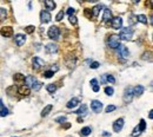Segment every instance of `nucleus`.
Wrapping results in <instances>:
<instances>
[{
  "label": "nucleus",
  "instance_id": "1",
  "mask_svg": "<svg viewBox=\"0 0 153 137\" xmlns=\"http://www.w3.org/2000/svg\"><path fill=\"white\" fill-rule=\"evenodd\" d=\"M24 83H25V85H26L28 89H33L35 91H38V90L41 89V86H42V84L40 82L37 80V78L33 77V76H27L25 77V79H24Z\"/></svg>",
  "mask_w": 153,
  "mask_h": 137
},
{
  "label": "nucleus",
  "instance_id": "2",
  "mask_svg": "<svg viewBox=\"0 0 153 137\" xmlns=\"http://www.w3.org/2000/svg\"><path fill=\"white\" fill-rule=\"evenodd\" d=\"M118 35L122 40H131L132 37H133V30L131 27H124L121 28V31H120V33Z\"/></svg>",
  "mask_w": 153,
  "mask_h": 137
},
{
  "label": "nucleus",
  "instance_id": "3",
  "mask_svg": "<svg viewBox=\"0 0 153 137\" xmlns=\"http://www.w3.org/2000/svg\"><path fill=\"white\" fill-rule=\"evenodd\" d=\"M107 44L111 48H117L120 45V38L118 34H112L110 35L108 40H107Z\"/></svg>",
  "mask_w": 153,
  "mask_h": 137
},
{
  "label": "nucleus",
  "instance_id": "4",
  "mask_svg": "<svg viewBox=\"0 0 153 137\" xmlns=\"http://www.w3.org/2000/svg\"><path fill=\"white\" fill-rule=\"evenodd\" d=\"M47 35H48L51 39L57 40L60 35V30L57 27V26H51V27L48 28V31H47Z\"/></svg>",
  "mask_w": 153,
  "mask_h": 137
},
{
  "label": "nucleus",
  "instance_id": "5",
  "mask_svg": "<svg viewBox=\"0 0 153 137\" xmlns=\"http://www.w3.org/2000/svg\"><path fill=\"white\" fill-rule=\"evenodd\" d=\"M133 89L132 88H127L124 91V96H122V99H124V103H131L132 99H133Z\"/></svg>",
  "mask_w": 153,
  "mask_h": 137
},
{
  "label": "nucleus",
  "instance_id": "6",
  "mask_svg": "<svg viewBox=\"0 0 153 137\" xmlns=\"http://www.w3.org/2000/svg\"><path fill=\"white\" fill-rule=\"evenodd\" d=\"M111 25L114 30H120L122 27V19L120 17H115V18H112L111 20Z\"/></svg>",
  "mask_w": 153,
  "mask_h": 137
},
{
  "label": "nucleus",
  "instance_id": "7",
  "mask_svg": "<svg viewBox=\"0 0 153 137\" xmlns=\"http://www.w3.org/2000/svg\"><path fill=\"white\" fill-rule=\"evenodd\" d=\"M91 108L95 114H100L101 110H102V103L100 101H92L91 102Z\"/></svg>",
  "mask_w": 153,
  "mask_h": 137
},
{
  "label": "nucleus",
  "instance_id": "8",
  "mask_svg": "<svg viewBox=\"0 0 153 137\" xmlns=\"http://www.w3.org/2000/svg\"><path fill=\"white\" fill-rule=\"evenodd\" d=\"M118 55L121 57V58H124V59H126L128 55H130V52H128V48L126 46H124V45H119L118 46Z\"/></svg>",
  "mask_w": 153,
  "mask_h": 137
},
{
  "label": "nucleus",
  "instance_id": "9",
  "mask_svg": "<svg viewBox=\"0 0 153 137\" xmlns=\"http://www.w3.org/2000/svg\"><path fill=\"white\" fill-rule=\"evenodd\" d=\"M14 41H15V44L18 45V46H22L24 44H25V41H26V35L25 34H15V37H14Z\"/></svg>",
  "mask_w": 153,
  "mask_h": 137
},
{
  "label": "nucleus",
  "instance_id": "10",
  "mask_svg": "<svg viewBox=\"0 0 153 137\" xmlns=\"http://www.w3.org/2000/svg\"><path fill=\"white\" fill-rule=\"evenodd\" d=\"M51 13L48 12V11H41L40 12V21L41 23H50L51 21Z\"/></svg>",
  "mask_w": 153,
  "mask_h": 137
},
{
  "label": "nucleus",
  "instance_id": "11",
  "mask_svg": "<svg viewBox=\"0 0 153 137\" xmlns=\"http://www.w3.org/2000/svg\"><path fill=\"white\" fill-rule=\"evenodd\" d=\"M32 64H33V68L39 70L40 68H42V66L45 65V62H44L41 58H39V57H34L33 60H32Z\"/></svg>",
  "mask_w": 153,
  "mask_h": 137
},
{
  "label": "nucleus",
  "instance_id": "12",
  "mask_svg": "<svg viewBox=\"0 0 153 137\" xmlns=\"http://www.w3.org/2000/svg\"><path fill=\"white\" fill-rule=\"evenodd\" d=\"M122 126H124V119H122V118L117 119V121L113 123L114 132H119V131H121V130H122Z\"/></svg>",
  "mask_w": 153,
  "mask_h": 137
},
{
  "label": "nucleus",
  "instance_id": "13",
  "mask_svg": "<svg viewBox=\"0 0 153 137\" xmlns=\"http://www.w3.org/2000/svg\"><path fill=\"white\" fill-rule=\"evenodd\" d=\"M0 33H1L2 37L8 38V37H11V35L13 34V28L11 27V26H5V27H2L0 30Z\"/></svg>",
  "mask_w": 153,
  "mask_h": 137
},
{
  "label": "nucleus",
  "instance_id": "14",
  "mask_svg": "<svg viewBox=\"0 0 153 137\" xmlns=\"http://www.w3.org/2000/svg\"><path fill=\"white\" fill-rule=\"evenodd\" d=\"M17 92L21 95V96H28L30 95V92H31V90L27 88L26 85H20L17 88Z\"/></svg>",
  "mask_w": 153,
  "mask_h": 137
},
{
  "label": "nucleus",
  "instance_id": "15",
  "mask_svg": "<svg viewBox=\"0 0 153 137\" xmlns=\"http://www.w3.org/2000/svg\"><path fill=\"white\" fill-rule=\"evenodd\" d=\"M46 52L47 53H57L58 52V45L57 44H53V43H50V44H47L46 46Z\"/></svg>",
  "mask_w": 153,
  "mask_h": 137
},
{
  "label": "nucleus",
  "instance_id": "16",
  "mask_svg": "<svg viewBox=\"0 0 153 137\" xmlns=\"http://www.w3.org/2000/svg\"><path fill=\"white\" fill-rule=\"evenodd\" d=\"M112 12L108 10V8H105L104 10V14H102V21H110V20H112Z\"/></svg>",
  "mask_w": 153,
  "mask_h": 137
},
{
  "label": "nucleus",
  "instance_id": "17",
  "mask_svg": "<svg viewBox=\"0 0 153 137\" xmlns=\"http://www.w3.org/2000/svg\"><path fill=\"white\" fill-rule=\"evenodd\" d=\"M77 105H79V98H78V97L72 98V99L66 104V106L68 108V109H73V108H75Z\"/></svg>",
  "mask_w": 153,
  "mask_h": 137
},
{
  "label": "nucleus",
  "instance_id": "18",
  "mask_svg": "<svg viewBox=\"0 0 153 137\" xmlns=\"http://www.w3.org/2000/svg\"><path fill=\"white\" fill-rule=\"evenodd\" d=\"M144 86L143 85H137L135 88L133 89V96H137V97H139L141 96L143 93H144Z\"/></svg>",
  "mask_w": 153,
  "mask_h": 137
},
{
  "label": "nucleus",
  "instance_id": "19",
  "mask_svg": "<svg viewBox=\"0 0 153 137\" xmlns=\"http://www.w3.org/2000/svg\"><path fill=\"white\" fill-rule=\"evenodd\" d=\"M101 8H102V5H95V6L91 10V14L93 15L94 18H97V17L99 15V12H100Z\"/></svg>",
  "mask_w": 153,
  "mask_h": 137
},
{
  "label": "nucleus",
  "instance_id": "20",
  "mask_svg": "<svg viewBox=\"0 0 153 137\" xmlns=\"http://www.w3.org/2000/svg\"><path fill=\"white\" fill-rule=\"evenodd\" d=\"M90 84H91V86H92V90H93L94 92H98L100 90L99 88V84H98V80L95 79V78H93V79H91V82H90Z\"/></svg>",
  "mask_w": 153,
  "mask_h": 137
},
{
  "label": "nucleus",
  "instance_id": "21",
  "mask_svg": "<svg viewBox=\"0 0 153 137\" xmlns=\"http://www.w3.org/2000/svg\"><path fill=\"white\" fill-rule=\"evenodd\" d=\"M52 108H53V105H51V104H48V105H46L44 109H42V111H41V117H46L50 112H51V110H52Z\"/></svg>",
  "mask_w": 153,
  "mask_h": 137
},
{
  "label": "nucleus",
  "instance_id": "22",
  "mask_svg": "<svg viewBox=\"0 0 153 137\" xmlns=\"http://www.w3.org/2000/svg\"><path fill=\"white\" fill-rule=\"evenodd\" d=\"M45 6H46V8L48 11H53L57 5H55V2L52 1V0H46V1H45Z\"/></svg>",
  "mask_w": 153,
  "mask_h": 137
},
{
  "label": "nucleus",
  "instance_id": "23",
  "mask_svg": "<svg viewBox=\"0 0 153 137\" xmlns=\"http://www.w3.org/2000/svg\"><path fill=\"white\" fill-rule=\"evenodd\" d=\"M75 114H77V115H82V116H84V115H86V114H87V106L85 105V104L80 105V108L75 111Z\"/></svg>",
  "mask_w": 153,
  "mask_h": 137
},
{
  "label": "nucleus",
  "instance_id": "24",
  "mask_svg": "<svg viewBox=\"0 0 153 137\" xmlns=\"http://www.w3.org/2000/svg\"><path fill=\"white\" fill-rule=\"evenodd\" d=\"M91 132H92V129H91L90 126H85V128H82V129H81V131H80V134H81L82 136H85V137L88 136Z\"/></svg>",
  "mask_w": 153,
  "mask_h": 137
},
{
  "label": "nucleus",
  "instance_id": "25",
  "mask_svg": "<svg viewBox=\"0 0 153 137\" xmlns=\"http://www.w3.org/2000/svg\"><path fill=\"white\" fill-rule=\"evenodd\" d=\"M137 20L140 21L141 24H147V17L145 14H139V15H137Z\"/></svg>",
  "mask_w": 153,
  "mask_h": 137
},
{
  "label": "nucleus",
  "instance_id": "26",
  "mask_svg": "<svg viewBox=\"0 0 153 137\" xmlns=\"http://www.w3.org/2000/svg\"><path fill=\"white\" fill-rule=\"evenodd\" d=\"M7 17V11L5 8H0V21H4Z\"/></svg>",
  "mask_w": 153,
  "mask_h": 137
},
{
  "label": "nucleus",
  "instance_id": "27",
  "mask_svg": "<svg viewBox=\"0 0 153 137\" xmlns=\"http://www.w3.org/2000/svg\"><path fill=\"white\" fill-rule=\"evenodd\" d=\"M138 128H139V130L141 132L145 131V129H146V122H145V119H140V123L138 124Z\"/></svg>",
  "mask_w": 153,
  "mask_h": 137
},
{
  "label": "nucleus",
  "instance_id": "28",
  "mask_svg": "<svg viewBox=\"0 0 153 137\" xmlns=\"http://www.w3.org/2000/svg\"><path fill=\"white\" fill-rule=\"evenodd\" d=\"M46 90L50 92V93H53V92L57 91V86H55L54 84H48V85L46 86Z\"/></svg>",
  "mask_w": 153,
  "mask_h": 137
},
{
  "label": "nucleus",
  "instance_id": "29",
  "mask_svg": "<svg viewBox=\"0 0 153 137\" xmlns=\"http://www.w3.org/2000/svg\"><path fill=\"white\" fill-rule=\"evenodd\" d=\"M8 115V110L4 106V105H0V116H2V117H5Z\"/></svg>",
  "mask_w": 153,
  "mask_h": 137
},
{
  "label": "nucleus",
  "instance_id": "30",
  "mask_svg": "<svg viewBox=\"0 0 153 137\" xmlns=\"http://www.w3.org/2000/svg\"><path fill=\"white\" fill-rule=\"evenodd\" d=\"M24 79H25V77L21 75V73L14 75V80H15V82H24Z\"/></svg>",
  "mask_w": 153,
  "mask_h": 137
},
{
  "label": "nucleus",
  "instance_id": "31",
  "mask_svg": "<svg viewBox=\"0 0 153 137\" xmlns=\"http://www.w3.org/2000/svg\"><path fill=\"white\" fill-rule=\"evenodd\" d=\"M113 92H114V90L112 86H106V88H105V93H106L107 96H112Z\"/></svg>",
  "mask_w": 153,
  "mask_h": 137
},
{
  "label": "nucleus",
  "instance_id": "32",
  "mask_svg": "<svg viewBox=\"0 0 153 137\" xmlns=\"http://www.w3.org/2000/svg\"><path fill=\"white\" fill-rule=\"evenodd\" d=\"M140 134H141V131L139 130V128H138V125H137V126H135V128L133 129V131H132V136H133V137H137V136H139Z\"/></svg>",
  "mask_w": 153,
  "mask_h": 137
},
{
  "label": "nucleus",
  "instance_id": "33",
  "mask_svg": "<svg viewBox=\"0 0 153 137\" xmlns=\"http://www.w3.org/2000/svg\"><path fill=\"white\" fill-rule=\"evenodd\" d=\"M64 15H65V12L60 11L59 13L57 14V17H55V20H57V21H61V20H62V18H64Z\"/></svg>",
  "mask_w": 153,
  "mask_h": 137
},
{
  "label": "nucleus",
  "instance_id": "34",
  "mask_svg": "<svg viewBox=\"0 0 153 137\" xmlns=\"http://www.w3.org/2000/svg\"><path fill=\"white\" fill-rule=\"evenodd\" d=\"M68 20H70V23H71L72 25H75V24L78 23V19H77V17H75V15H70Z\"/></svg>",
  "mask_w": 153,
  "mask_h": 137
},
{
  "label": "nucleus",
  "instance_id": "35",
  "mask_svg": "<svg viewBox=\"0 0 153 137\" xmlns=\"http://www.w3.org/2000/svg\"><path fill=\"white\" fill-rule=\"evenodd\" d=\"M25 30H26V33H32L34 30H35V27H34L33 25H30V26H27Z\"/></svg>",
  "mask_w": 153,
  "mask_h": 137
},
{
  "label": "nucleus",
  "instance_id": "36",
  "mask_svg": "<svg viewBox=\"0 0 153 137\" xmlns=\"http://www.w3.org/2000/svg\"><path fill=\"white\" fill-rule=\"evenodd\" d=\"M55 122H58V123H64V122H66V117L65 116L58 117V118H55Z\"/></svg>",
  "mask_w": 153,
  "mask_h": 137
},
{
  "label": "nucleus",
  "instance_id": "37",
  "mask_svg": "<svg viewBox=\"0 0 153 137\" xmlns=\"http://www.w3.org/2000/svg\"><path fill=\"white\" fill-rule=\"evenodd\" d=\"M115 110V105H108V106H106V109H105V111L106 112H111V111H114Z\"/></svg>",
  "mask_w": 153,
  "mask_h": 137
},
{
  "label": "nucleus",
  "instance_id": "38",
  "mask_svg": "<svg viewBox=\"0 0 153 137\" xmlns=\"http://www.w3.org/2000/svg\"><path fill=\"white\" fill-rule=\"evenodd\" d=\"M107 82H110L111 84H113V83H115V79H114V77L112 75H107Z\"/></svg>",
  "mask_w": 153,
  "mask_h": 137
},
{
  "label": "nucleus",
  "instance_id": "39",
  "mask_svg": "<svg viewBox=\"0 0 153 137\" xmlns=\"http://www.w3.org/2000/svg\"><path fill=\"white\" fill-rule=\"evenodd\" d=\"M53 75H54V73L52 72V71H46V72L44 73V77H46V78H52Z\"/></svg>",
  "mask_w": 153,
  "mask_h": 137
},
{
  "label": "nucleus",
  "instance_id": "40",
  "mask_svg": "<svg viewBox=\"0 0 153 137\" xmlns=\"http://www.w3.org/2000/svg\"><path fill=\"white\" fill-rule=\"evenodd\" d=\"M99 65H100V64H99L98 62H92V63H91V68H93V70H95V68H99Z\"/></svg>",
  "mask_w": 153,
  "mask_h": 137
},
{
  "label": "nucleus",
  "instance_id": "41",
  "mask_svg": "<svg viewBox=\"0 0 153 137\" xmlns=\"http://www.w3.org/2000/svg\"><path fill=\"white\" fill-rule=\"evenodd\" d=\"M66 12H67V14H68V15H74V13H75V10H74V8H72V7H70Z\"/></svg>",
  "mask_w": 153,
  "mask_h": 137
},
{
  "label": "nucleus",
  "instance_id": "42",
  "mask_svg": "<svg viewBox=\"0 0 153 137\" xmlns=\"http://www.w3.org/2000/svg\"><path fill=\"white\" fill-rule=\"evenodd\" d=\"M147 57H151V52H145L144 55L141 56V58H143L144 60H146V59H147Z\"/></svg>",
  "mask_w": 153,
  "mask_h": 137
},
{
  "label": "nucleus",
  "instance_id": "43",
  "mask_svg": "<svg viewBox=\"0 0 153 137\" xmlns=\"http://www.w3.org/2000/svg\"><path fill=\"white\" fill-rule=\"evenodd\" d=\"M100 82L102 83V84H104V83H106L107 82V75H102V76H101V80H100Z\"/></svg>",
  "mask_w": 153,
  "mask_h": 137
},
{
  "label": "nucleus",
  "instance_id": "44",
  "mask_svg": "<svg viewBox=\"0 0 153 137\" xmlns=\"http://www.w3.org/2000/svg\"><path fill=\"white\" fill-rule=\"evenodd\" d=\"M58 70H59V68H58V65H54V66H52V68H51L50 71H52V72L54 73V72H57Z\"/></svg>",
  "mask_w": 153,
  "mask_h": 137
},
{
  "label": "nucleus",
  "instance_id": "45",
  "mask_svg": "<svg viewBox=\"0 0 153 137\" xmlns=\"http://www.w3.org/2000/svg\"><path fill=\"white\" fill-rule=\"evenodd\" d=\"M148 117H150L151 119L153 118V111H152V110H150V112H148Z\"/></svg>",
  "mask_w": 153,
  "mask_h": 137
},
{
  "label": "nucleus",
  "instance_id": "46",
  "mask_svg": "<svg viewBox=\"0 0 153 137\" xmlns=\"http://www.w3.org/2000/svg\"><path fill=\"white\" fill-rule=\"evenodd\" d=\"M102 136H105V137H108V136H111V134H108V132H106V131H105V132L102 134Z\"/></svg>",
  "mask_w": 153,
  "mask_h": 137
},
{
  "label": "nucleus",
  "instance_id": "47",
  "mask_svg": "<svg viewBox=\"0 0 153 137\" xmlns=\"http://www.w3.org/2000/svg\"><path fill=\"white\" fill-rule=\"evenodd\" d=\"M13 137H17V136H13Z\"/></svg>",
  "mask_w": 153,
  "mask_h": 137
}]
</instances>
